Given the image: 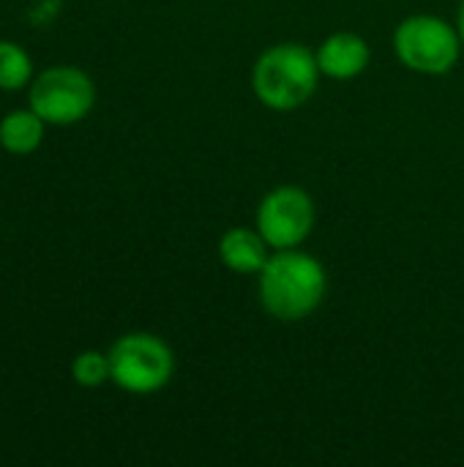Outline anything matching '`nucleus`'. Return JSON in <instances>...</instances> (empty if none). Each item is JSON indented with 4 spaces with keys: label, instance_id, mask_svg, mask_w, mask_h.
<instances>
[{
    "label": "nucleus",
    "instance_id": "obj_7",
    "mask_svg": "<svg viewBox=\"0 0 464 467\" xmlns=\"http://www.w3.org/2000/svg\"><path fill=\"white\" fill-rule=\"evenodd\" d=\"M317 66L331 79H356L369 66V44L353 30L334 33L320 44Z\"/></svg>",
    "mask_w": 464,
    "mask_h": 467
},
{
    "label": "nucleus",
    "instance_id": "obj_1",
    "mask_svg": "<svg viewBox=\"0 0 464 467\" xmlns=\"http://www.w3.org/2000/svg\"><path fill=\"white\" fill-rule=\"evenodd\" d=\"M325 268L295 249H279L260 271V304L276 320H304L325 298Z\"/></svg>",
    "mask_w": 464,
    "mask_h": 467
},
{
    "label": "nucleus",
    "instance_id": "obj_4",
    "mask_svg": "<svg viewBox=\"0 0 464 467\" xmlns=\"http://www.w3.org/2000/svg\"><path fill=\"white\" fill-rule=\"evenodd\" d=\"M96 104L93 79L77 66H49L27 85V107L46 126H74Z\"/></svg>",
    "mask_w": 464,
    "mask_h": 467
},
{
    "label": "nucleus",
    "instance_id": "obj_9",
    "mask_svg": "<svg viewBox=\"0 0 464 467\" xmlns=\"http://www.w3.org/2000/svg\"><path fill=\"white\" fill-rule=\"evenodd\" d=\"M46 123L30 109H11L0 118V148L11 156H27L41 148Z\"/></svg>",
    "mask_w": 464,
    "mask_h": 467
},
{
    "label": "nucleus",
    "instance_id": "obj_10",
    "mask_svg": "<svg viewBox=\"0 0 464 467\" xmlns=\"http://www.w3.org/2000/svg\"><path fill=\"white\" fill-rule=\"evenodd\" d=\"M33 57L16 41H0V90L14 93L33 82Z\"/></svg>",
    "mask_w": 464,
    "mask_h": 467
},
{
    "label": "nucleus",
    "instance_id": "obj_12",
    "mask_svg": "<svg viewBox=\"0 0 464 467\" xmlns=\"http://www.w3.org/2000/svg\"><path fill=\"white\" fill-rule=\"evenodd\" d=\"M459 36H462V47H464V0H462V8H459Z\"/></svg>",
    "mask_w": 464,
    "mask_h": 467
},
{
    "label": "nucleus",
    "instance_id": "obj_5",
    "mask_svg": "<svg viewBox=\"0 0 464 467\" xmlns=\"http://www.w3.org/2000/svg\"><path fill=\"white\" fill-rule=\"evenodd\" d=\"M397 57L418 74H446L457 66L462 36L446 19L416 14L394 33Z\"/></svg>",
    "mask_w": 464,
    "mask_h": 467
},
{
    "label": "nucleus",
    "instance_id": "obj_11",
    "mask_svg": "<svg viewBox=\"0 0 464 467\" xmlns=\"http://www.w3.org/2000/svg\"><path fill=\"white\" fill-rule=\"evenodd\" d=\"M71 380L82 389H98L109 383V356L101 350H82L71 361Z\"/></svg>",
    "mask_w": 464,
    "mask_h": 467
},
{
    "label": "nucleus",
    "instance_id": "obj_2",
    "mask_svg": "<svg viewBox=\"0 0 464 467\" xmlns=\"http://www.w3.org/2000/svg\"><path fill=\"white\" fill-rule=\"evenodd\" d=\"M320 66L301 44H276L265 49L252 71L254 96L271 109H295L306 104L317 88Z\"/></svg>",
    "mask_w": 464,
    "mask_h": 467
},
{
    "label": "nucleus",
    "instance_id": "obj_8",
    "mask_svg": "<svg viewBox=\"0 0 464 467\" xmlns=\"http://www.w3.org/2000/svg\"><path fill=\"white\" fill-rule=\"evenodd\" d=\"M219 257L235 274H260L268 263V241L260 230L232 227L219 241Z\"/></svg>",
    "mask_w": 464,
    "mask_h": 467
},
{
    "label": "nucleus",
    "instance_id": "obj_6",
    "mask_svg": "<svg viewBox=\"0 0 464 467\" xmlns=\"http://www.w3.org/2000/svg\"><path fill=\"white\" fill-rule=\"evenodd\" d=\"M314 227V202L298 186L268 192L257 208V230L271 249L301 246Z\"/></svg>",
    "mask_w": 464,
    "mask_h": 467
},
{
    "label": "nucleus",
    "instance_id": "obj_3",
    "mask_svg": "<svg viewBox=\"0 0 464 467\" xmlns=\"http://www.w3.org/2000/svg\"><path fill=\"white\" fill-rule=\"evenodd\" d=\"M109 378L129 394H156L175 372V356L170 345L153 334H123L109 350Z\"/></svg>",
    "mask_w": 464,
    "mask_h": 467
}]
</instances>
